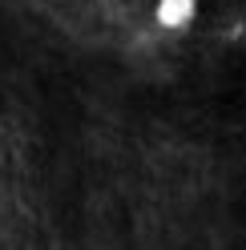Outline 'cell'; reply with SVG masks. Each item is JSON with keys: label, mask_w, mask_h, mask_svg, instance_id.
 Instances as JSON below:
<instances>
[{"label": "cell", "mask_w": 246, "mask_h": 250, "mask_svg": "<svg viewBox=\"0 0 246 250\" xmlns=\"http://www.w3.org/2000/svg\"><path fill=\"white\" fill-rule=\"evenodd\" d=\"M194 21V0H162L158 4V24L162 28H186Z\"/></svg>", "instance_id": "1"}]
</instances>
